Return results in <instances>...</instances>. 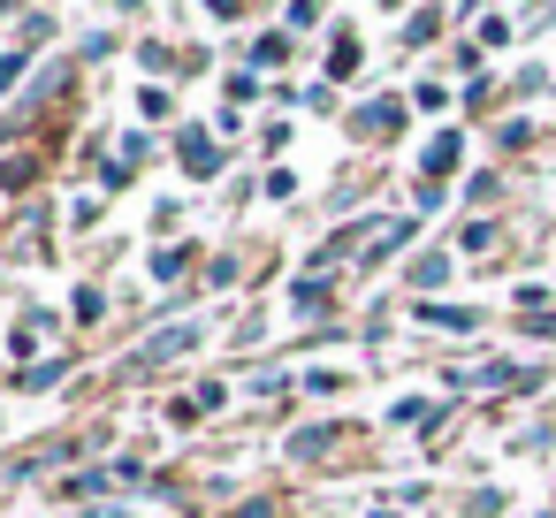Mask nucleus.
Returning a JSON list of instances; mask_svg holds the SVG:
<instances>
[{"mask_svg": "<svg viewBox=\"0 0 556 518\" xmlns=\"http://www.w3.org/2000/svg\"><path fill=\"white\" fill-rule=\"evenodd\" d=\"M336 442H343V427H298V434H290V465H313V457H328Z\"/></svg>", "mask_w": 556, "mask_h": 518, "instance_id": "f257e3e1", "label": "nucleus"}, {"mask_svg": "<svg viewBox=\"0 0 556 518\" xmlns=\"http://www.w3.org/2000/svg\"><path fill=\"white\" fill-rule=\"evenodd\" d=\"M184 168H191V176H214V168H222V153H214L206 130H184Z\"/></svg>", "mask_w": 556, "mask_h": 518, "instance_id": "f03ea898", "label": "nucleus"}, {"mask_svg": "<svg viewBox=\"0 0 556 518\" xmlns=\"http://www.w3.org/2000/svg\"><path fill=\"white\" fill-rule=\"evenodd\" d=\"M191 343H199V328H191V320H176V328H161V336L146 343V358H184Z\"/></svg>", "mask_w": 556, "mask_h": 518, "instance_id": "7ed1b4c3", "label": "nucleus"}, {"mask_svg": "<svg viewBox=\"0 0 556 518\" xmlns=\"http://www.w3.org/2000/svg\"><path fill=\"white\" fill-rule=\"evenodd\" d=\"M419 168H427V176H450V168H457V138H434V146L419 153Z\"/></svg>", "mask_w": 556, "mask_h": 518, "instance_id": "20e7f679", "label": "nucleus"}, {"mask_svg": "<svg viewBox=\"0 0 556 518\" xmlns=\"http://www.w3.org/2000/svg\"><path fill=\"white\" fill-rule=\"evenodd\" d=\"M412 282H419V290H434V282H450V260H442V252H427V260L412 267Z\"/></svg>", "mask_w": 556, "mask_h": 518, "instance_id": "39448f33", "label": "nucleus"}, {"mask_svg": "<svg viewBox=\"0 0 556 518\" xmlns=\"http://www.w3.org/2000/svg\"><path fill=\"white\" fill-rule=\"evenodd\" d=\"M282 54H290V39H282V31H267V39H260V47H252V62H260V70H275V62H282Z\"/></svg>", "mask_w": 556, "mask_h": 518, "instance_id": "423d86ee", "label": "nucleus"}, {"mask_svg": "<svg viewBox=\"0 0 556 518\" xmlns=\"http://www.w3.org/2000/svg\"><path fill=\"white\" fill-rule=\"evenodd\" d=\"M290 305H298V313H320V305H328V282H298Z\"/></svg>", "mask_w": 556, "mask_h": 518, "instance_id": "0eeeda50", "label": "nucleus"}, {"mask_svg": "<svg viewBox=\"0 0 556 518\" xmlns=\"http://www.w3.org/2000/svg\"><path fill=\"white\" fill-rule=\"evenodd\" d=\"M396 115H404V108H366V115H358V130H374V138H381V130H396Z\"/></svg>", "mask_w": 556, "mask_h": 518, "instance_id": "6e6552de", "label": "nucleus"}, {"mask_svg": "<svg viewBox=\"0 0 556 518\" xmlns=\"http://www.w3.org/2000/svg\"><path fill=\"white\" fill-rule=\"evenodd\" d=\"M351 70H358V47H351V39H343V47H336V54H328V77H351Z\"/></svg>", "mask_w": 556, "mask_h": 518, "instance_id": "1a4fd4ad", "label": "nucleus"}, {"mask_svg": "<svg viewBox=\"0 0 556 518\" xmlns=\"http://www.w3.org/2000/svg\"><path fill=\"white\" fill-rule=\"evenodd\" d=\"M495 244V222H465V252H488Z\"/></svg>", "mask_w": 556, "mask_h": 518, "instance_id": "9d476101", "label": "nucleus"}, {"mask_svg": "<svg viewBox=\"0 0 556 518\" xmlns=\"http://www.w3.org/2000/svg\"><path fill=\"white\" fill-rule=\"evenodd\" d=\"M229 518H275V503H267V495H252V503H237Z\"/></svg>", "mask_w": 556, "mask_h": 518, "instance_id": "9b49d317", "label": "nucleus"}, {"mask_svg": "<svg viewBox=\"0 0 556 518\" xmlns=\"http://www.w3.org/2000/svg\"><path fill=\"white\" fill-rule=\"evenodd\" d=\"M16 70H24V54H9V62H0V92H9V85H16Z\"/></svg>", "mask_w": 556, "mask_h": 518, "instance_id": "f8f14e48", "label": "nucleus"}, {"mask_svg": "<svg viewBox=\"0 0 556 518\" xmlns=\"http://www.w3.org/2000/svg\"><path fill=\"white\" fill-rule=\"evenodd\" d=\"M381 518H396V510H381Z\"/></svg>", "mask_w": 556, "mask_h": 518, "instance_id": "ddd939ff", "label": "nucleus"}]
</instances>
